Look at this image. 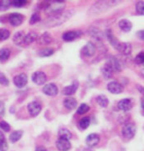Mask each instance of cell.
Listing matches in <instances>:
<instances>
[{
	"label": "cell",
	"instance_id": "cell-5",
	"mask_svg": "<svg viewBox=\"0 0 144 151\" xmlns=\"http://www.w3.org/2000/svg\"><path fill=\"white\" fill-rule=\"evenodd\" d=\"M41 111H42V105L38 101H32V103L28 104V112H29L31 116H33V117L37 116Z\"/></svg>",
	"mask_w": 144,
	"mask_h": 151
},
{
	"label": "cell",
	"instance_id": "cell-25",
	"mask_svg": "<svg viewBox=\"0 0 144 151\" xmlns=\"http://www.w3.org/2000/svg\"><path fill=\"white\" fill-rule=\"evenodd\" d=\"M101 72H102V75L105 76L106 78H112V77H113L114 71L112 70V68H110V67L106 63V64L104 65V68L101 69Z\"/></svg>",
	"mask_w": 144,
	"mask_h": 151
},
{
	"label": "cell",
	"instance_id": "cell-28",
	"mask_svg": "<svg viewBox=\"0 0 144 151\" xmlns=\"http://www.w3.org/2000/svg\"><path fill=\"white\" fill-rule=\"evenodd\" d=\"M89 34H90L91 36H94L95 38H97V40H102V34H101L100 31L97 29V28H90V29H89Z\"/></svg>",
	"mask_w": 144,
	"mask_h": 151
},
{
	"label": "cell",
	"instance_id": "cell-16",
	"mask_svg": "<svg viewBox=\"0 0 144 151\" xmlns=\"http://www.w3.org/2000/svg\"><path fill=\"white\" fill-rule=\"evenodd\" d=\"M23 20H24V16H21L20 14H11V15L9 16V22H10V24L14 26L20 25V24L23 23Z\"/></svg>",
	"mask_w": 144,
	"mask_h": 151
},
{
	"label": "cell",
	"instance_id": "cell-6",
	"mask_svg": "<svg viewBox=\"0 0 144 151\" xmlns=\"http://www.w3.org/2000/svg\"><path fill=\"white\" fill-rule=\"evenodd\" d=\"M82 55L85 57H92L95 53H96V46H95L94 43L89 42L87 44L83 46V49L81 50Z\"/></svg>",
	"mask_w": 144,
	"mask_h": 151
},
{
	"label": "cell",
	"instance_id": "cell-31",
	"mask_svg": "<svg viewBox=\"0 0 144 151\" xmlns=\"http://www.w3.org/2000/svg\"><path fill=\"white\" fill-rule=\"evenodd\" d=\"M89 124H90V119L89 117H83L79 122V126H80L81 130H86L88 126H89Z\"/></svg>",
	"mask_w": 144,
	"mask_h": 151
},
{
	"label": "cell",
	"instance_id": "cell-41",
	"mask_svg": "<svg viewBox=\"0 0 144 151\" xmlns=\"http://www.w3.org/2000/svg\"><path fill=\"white\" fill-rule=\"evenodd\" d=\"M0 83H1L2 86H8V85H9V80H8V78H7L6 76L4 75L2 72H0Z\"/></svg>",
	"mask_w": 144,
	"mask_h": 151
},
{
	"label": "cell",
	"instance_id": "cell-34",
	"mask_svg": "<svg viewBox=\"0 0 144 151\" xmlns=\"http://www.w3.org/2000/svg\"><path fill=\"white\" fill-rule=\"evenodd\" d=\"M88 111H89V106H88L87 104H81L80 106H79V108H78V111H77V113L78 114H85L87 113Z\"/></svg>",
	"mask_w": 144,
	"mask_h": 151
},
{
	"label": "cell",
	"instance_id": "cell-7",
	"mask_svg": "<svg viewBox=\"0 0 144 151\" xmlns=\"http://www.w3.org/2000/svg\"><path fill=\"white\" fill-rule=\"evenodd\" d=\"M14 83L18 88H24L26 85H27V76L25 73H20V75L16 76L14 78Z\"/></svg>",
	"mask_w": 144,
	"mask_h": 151
},
{
	"label": "cell",
	"instance_id": "cell-12",
	"mask_svg": "<svg viewBox=\"0 0 144 151\" xmlns=\"http://www.w3.org/2000/svg\"><path fill=\"white\" fill-rule=\"evenodd\" d=\"M32 79H33V81L35 82L36 85H43L46 81V76L42 71H37V72H35L33 75Z\"/></svg>",
	"mask_w": 144,
	"mask_h": 151
},
{
	"label": "cell",
	"instance_id": "cell-11",
	"mask_svg": "<svg viewBox=\"0 0 144 151\" xmlns=\"http://www.w3.org/2000/svg\"><path fill=\"white\" fill-rule=\"evenodd\" d=\"M107 89L112 94H120L123 91V86L120 83H118L117 81H112L107 85Z\"/></svg>",
	"mask_w": 144,
	"mask_h": 151
},
{
	"label": "cell",
	"instance_id": "cell-32",
	"mask_svg": "<svg viewBox=\"0 0 144 151\" xmlns=\"http://www.w3.org/2000/svg\"><path fill=\"white\" fill-rule=\"evenodd\" d=\"M41 43H43V44H49L52 42V36H51L49 33H44L43 35L41 36Z\"/></svg>",
	"mask_w": 144,
	"mask_h": 151
},
{
	"label": "cell",
	"instance_id": "cell-43",
	"mask_svg": "<svg viewBox=\"0 0 144 151\" xmlns=\"http://www.w3.org/2000/svg\"><path fill=\"white\" fill-rule=\"evenodd\" d=\"M138 36L141 38V40H143V41H144V31L138 32Z\"/></svg>",
	"mask_w": 144,
	"mask_h": 151
},
{
	"label": "cell",
	"instance_id": "cell-24",
	"mask_svg": "<svg viewBox=\"0 0 144 151\" xmlns=\"http://www.w3.org/2000/svg\"><path fill=\"white\" fill-rule=\"evenodd\" d=\"M24 34L21 33V32H18V33H16L15 35H14V43L17 45H21L23 44V42H24Z\"/></svg>",
	"mask_w": 144,
	"mask_h": 151
},
{
	"label": "cell",
	"instance_id": "cell-26",
	"mask_svg": "<svg viewBox=\"0 0 144 151\" xmlns=\"http://www.w3.org/2000/svg\"><path fill=\"white\" fill-rule=\"evenodd\" d=\"M59 137L61 139L70 140V139L72 138V134H71V132H70L69 130H67V129H61V130L59 131Z\"/></svg>",
	"mask_w": 144,
	"mask_h": 151
},
{
	"label": "cell",
	"instance_id": "cell-47",
	"mask_svg": "<svg viewBox=\"0 0 144 151\" xmlns=\"http://www.w3.org/2000/svg\"><path fill=\"white\" fill-rule=\"evenodd\" d=\"M83 151H92V150H90V149H86V150H83Z\"/></svg>",
	"mask_w": 144,
	"mask_h": 151
},
{
	"label": "cell",
	"instance_id": "cell-19",
	"mask_svg": "<svg viewBox=\"0 0 144 151\" xmlns=\"http://www.w3.org/2000/svg\"><path fill=\"white\" fill-rule=\"evenodd\" d=\"M36 38H37V34L34 33V32H31V33H28L24 37V43L25 44H31V43L36 41Z\"/></svg>",
	"mask_w": 144,
	"mask_h": 151
},
{
	"label": "cell",
	"instance_id": "cell-2",
	"mask_svg": "<svg viewBox=\"0 0 144 151\" xmlns=\"http://www.w3.org/2000/svg\"><path fill=\"white\" fill-rule=\"evenodd\" d=\"M73 15V13L69 10V12H63L62 14H60V15H57V16H53V17H51L50 20L49 22H46L45 23V25L46 26H57V25H60V24H62L64 23L65 20H68V19L71 17Z\"/></svg>",
	"mask_w": 144,
	"mask_h": 151
},
{
	"label": "cell",
	"instance_id": "cell-21",
	"mask_svg": "<svg viewBox=\"0 0 144 151\" xmlns=\"http://www.w3.org/2000/svg\"><path fill=\"white\" fill-rule=\"evenodd\" d=\"M64 106L68 109H75L77 106V101L75 98H65L64 99Z\"/></svg>",
	"mask_w": 144,
	"mask_h": 151
},
{
	"label": "cell",
	"instance_id": "cell-9",
	"mask_svg": "<svg viewBox=\"0 0 144 151\" xmlns=\"http://www.w3.org/2000/svg\"><path fill=\"white\" fill-rule=\"evenodd\" d=\"M116 50L119 51L124 55H130L132 52V45L130 43H126V42H123V43L119 42L117 47H116Z\"/></svg>",
	"mask_w": 144,
	"mask_h": 151
},
{
	"label": "cell",
	"instance_id": "cell-14",
	"mask_svg": "<svg viewBox=\"0 0 144 151\" xmlns=\"http://www.w3.org/2000/svg\"><path fill=\"white\" fill-rule=\"evenodd\" d=\"M99 135L98 134H96V133H91V134H89L86 139V143H87L88 147H95V145H97L99 143Z\"/></svg>",
	"mask_w": 144,
	"mask_h": 151
},
{
	"label": "cell",
	"instance_id": "cell-35",
	"mask_svg": "<svg viewBox=\"0 0 144 151\" xmlns=\"http://www.w3.org/2000/svg\"><path fill=\"white\" fill-rule=\"evenodd\" d=\"M136 12L140 15H144V2L143 1H138L136 4Z\"/></svg>",
	"mask_w": 144,
	"mask_h": 151
},
{
	"label": "cell",
	"instance_id": "cell-29",
	"mask_svg": "<svg viewBox=\"0 0 144 151\" xmlns=\"http://www.w3.org/2000/svg\"><path fill=\"white\" fill-rule=\"evenodd\" d=\"M21 135H23V131H15L10 134V141L15 143V142H17L19 139L21 138Z\"/></svg>",
	"mask_w": 144,
	"mask_h": 151
},
{
	"label": "cell",
	"instance_id": "cell-44",
	"mask_svg": "<svg viewBox=\"0 0 144 151\" xmlns=\"http://www.w3.org/2000/svg\"><path fill=\"white\" fill-rule=\"evenodd\" d=\"M35 151H47L44 147H37L36 149H35Z\"/></svg>",
	"mask_w": 144,
	"mask_h": 151
},
{
	"label": "cell",
	"instance_id": "cell-45",
	"mask_svg": "<svg viewBox=\"0 0 144 151\" xmlns=\"http://www.w3.org/2000/svg\"><path fill=\"white\" fill-rule=\"evenodd\" d=\"M138 89L140 90V91H141V93H142V94L144 95V88L142 87V86H138Z\"/></svg>",
	"mask_w": 144,
	"mask_h": 151
},
{
	"label": "cell",
	"instance_id": "cell-39",
	"mask_svg": "<svg viewBox=\"0 0 144 151\" xmlns=\"http://www.w3.org/2000/svg\"><path fill=\"white\" fill-rule=\"evenodd\" d=\"M0 129L2 130V131H5V132H9V130H10V125L5 122V121H0Z\"/></svg>",
	"mask_w": 144,
	"mask_h": 151
},
{
	"label": "cell",
	"instance_id": "cell-33",
	"mask_svg": "<svg viewBox=\"0 0 144 151\" xmlns=\"http://www.w3.org/2000/svg\"><path fill=\"white\" fill-rule=\"evenodd\" d=\"M10 35V32L8 29H5V28H1L0 29V41H5L7 38L9 37Z\"/></svg>",
	"mask_w": 144,
	"mask_h": 151
},
{
	"label": "cell",
	"instance_id": "cell-22",
	"mask_svg": "<svg viewBox=\"0 0 144 151\" xmlns=\"http://www.w3.org/2000/svg\"><path fill=\"white\" fill-rule=\"evenodd\" d=\"M96 101H97V103H98V105H99V106H101V107L108 106V98H107L106 96H104V95H99V96H97Z\"/></svg>",
	"mask_w": 144,
	"mask_h": 151
},
{
	"label": "cell",
	"instance_id": "cell-23",
	"mask_svg": "<svg viewBox=\"0 0 144 151\" xmlns=\"http://www.w3.org/2000/svg\"><path fill=\"white\" fill-rule=\"evenodd\" d=\"M10 57V51L8 49H1L0 50V62H5Z\"/></svg>",
	"mask_w": 144,
	"mask_h": 151
},
{
	"label": "cell",
	"instance_id": "cell-37",
	"mask_svg": "<svg viewBox=\"0 0 144 151\" xmlns=\"http://www.w3.org/2000/svg\"><path fill=\"white\" fill-rule=\"evenodd\" d=\"M39 19H41V17H39V14H33V16L31 17V20H29V24L31 25H34V24H36V23H38L39 22Z\"/></svg>",
	"mask_w": 144,
	"mask_h": 151
},
{
	"label": "cell",
	"instance_id": "cell-27",
	"mask_svg": "<svg viewBox=\"0 0 144 151\" xmlns=\"http://www.w3.org/2000/svg\"><path fill=\"white\" fill-rule=\"evenodd\" d=\"M8 150V145H7L6 138L2 133L0 132V151H7Z\"/></svg>",
	"mask_w": 144,
	"mask_h": 151
},
{
	"label": "cell",
	"instance_id": "cell-8",
	"mask_svg": "<svg viewBox=\"0 0 144 151\" xmlns=\"http://www.w3.org/2000/svg\"><path fill=\"white\" fill-rule=\"evenodd\" d=\"M117 107H118L119 111H123V112H128L132 107H133V103H132L131 99L125 98V99H122V101H118Z\"/></svg>",
	"mask_w": 144,
	"mask_h": 151
},
{
	"label": "cell",
	"instance_id": "cell-20",
	"mask_svg": "<svg viewBox=\"0 0 144 151\" xmlns=\"http://www.w3.org/2000/svg\"><path fill=\"white\" fill-rule=\"evenodd\" d=\"M106 35H107V38H108V41H109V43L113 45L114 47L116 49L117 47V45H118V41L116 40V37L113 35V33H112V31L110 29H108V31L106 32Z\"/></svg>",
	"mask_w": 144,
	"mask_h": 151
},
{
	"label": "cell",
	"instance_id": "cell-18",
	"mask_svg": "<svg viewBox=\"0 0 144 151\" xmlns=\"http://www.w3.org/2000/svg\"><path fill=\"white\" fill-rule=\"evenodd\" d=\"M119 28L124 32H130L132 29V23L127 19H122L118 23Z\"/></svg>",
	"mask_w": 144,
	"mask_h": 151
},
{
	"label": "cell",
	"instance_id": "cell-15",
	"mask_svg": "<svg viewBox=\"0 0 144 151\" xmlns=\"http://www.w3.org/2000/svg\"><path fill=\"white\" fill-rule=\"evenodd\" d=\"M43 93L47 96H55L57 94V87L54 83H47L44 86Z\"/></svg>",
	"mask_w": 144,
	"mask_h": 151
},
{
	"label": "cell",
	"instance_id": "cell-4",
	"mask_svg": "<svg viewBox=\"0 0 144 151\" xmlns=\"http://www.w3.org/2000/svg\"><path fill=\"white\" fill-rule=\"evenodd\" d=\"M107 64L112 68L113 71H116V72H119V71H122V69H123L120 61H119L117 58H115V57L109 58V59H108V61H107Z\"/></svg>",
	"mask_w": 144,
	"mask_h": 151
},
{
	"label": "cell",
	"instance_id": "cell-40",
	"mask_svg": "<svg viewBox=\"0 0 144 151\" xmlns=\"http://www.w3.org/2000/svg\"><path fill=\"white\" fill-rule=\"evenodd\" d=\"M135 62L138 64H144V52L138 53V55L135 57Z\"/></svg>",
	"mask_w": 144,
	"mask_h": 151
},
{
	"label": "cell",
	"instance_id": "cell-3",
	"mask_svg": "<svg viewBox=\"0 0 144 151\" xmlns=\"http://www.w3.org/2000/svg\"><path fill=\"white\" fill-rule=\"evenodd\" d=\"M122 133H123V137L126 139H133L135 133H136V126L134 123H127L123 126V130H122Z\"/></svg>",
	"mask_w": 144,
	"mask_h": 151
},
{
	"label": "cell",
	"instance_id": "cell-1",
	"mask_svg": "<svg viewBox=\"0 0 144 151\" xmlns=\"http://www.w3.org/2000/svg\"><path fill=\"white\" fill-rule=\"evenodd\" d=\"M64 9V1H47V7L45 9L46 14L53 17L63 13Z\"/></svg>",
	"mask_w": 144,
	"mask_h": 151
},
{
	"label": "cell",
	"instance_id": "cell-38",
	"mask_svg": "<svg viewBox=\"0 0 144 151\" xmlns=\"http://www.w3.org/2000/svg\"><path fill=\"white\" fill-rule=\"evenodd\" d=\"M26 4H27L26 0H14V1H11V6L15 7H23L25 6Z\"/></svg>",
	"mask_w": 144,
	"mask_h": 151
},
{
	"label": "cell",
	"instance_id": "cell-36",
	"mask_svg": "<svg viewBox=\"0 0 144 151\" xmlns=\"http://www.w3.org/2000/svg\"><path fill=\"white\" fill-rule=\"evenodd\" d=\"M9 6H11V1H8V0L0 1V9L1 10H6L7 8H9Z\"/></svg>",
	"mask_w": 144,
	"mask_h": 151
},
{
	"label": "cell",
	"instance_id": "cell-46",
	"mask_svg": "<svg viewBox=\"0 0 144 151\" xmlns=\"http://www.w3.org/2000/svg\"><path fill=\"white\" fill-rule=\"evenodd\" d=\"M141 106H142V109L144 111V97L142 98V101H141Z\"/></svg>",
	"mask_w": 144,
	"mask_h": 151
},
{
	"label": "cell",
	"instance_id": "cell-30",
	"mask_svg": "<svg viewBox=\"0 0 144 151\" xmlns=\"http://www.w3.org/2000/svg\"><path fill=\"white\" fill-rule=\"evenodd\" d=\"M54 53V50L53 49H51V47H45L43 50L39 51V57H50Z\"/></svg>",
	"mask_w": 144,
	"mask_h": 151
},
{
	"label": "cell",
	"instance_id": "cell-13",
	"mask_svg": "<svg viewBox=\"0 0 144 151\" xmlns=\"http://www.w3.org/2000/svg\"><path fill=\"white\" fill-rule=\"evenodd\" d=\"M71 147V143H70L69 140L67 139H59L57 141V148L60 151H68Z\"/></svg>",
	"mask_w": 144,
	"mask_h": 151
},
{
	"label": "cell",
	"instance_id": "cell-49",
	"mask_svg": "<svg viewBox=\"0 0 144 151\" xmlns=\"http://www.w3.org/2000/svg\"><path fill=\"white\" fill-rule=\"evenodd\" d=\"M143 65H144V64H143Z\"/></svg>",
	"mask_w": 144,
	"mask_h": 151
},
{
	"label": "cell",
	"instance_id": "cell-48",
	"mask_svg": "<svg viewBox=\"0 0 144 151\" xmlns=\"http://www.w3.org/2000/svg\"><path fill=\"white\" fill-rule=\"evenodd\" d=\"M142 76L144 77V70H142Z\"/></svg>",
	"mask_w": 144,
	"mask_h": 151
},
{
	"label": "cell",
	"instance_id": "cell-42",
	"mask_svg": "<svg viewBox=\"0 0 144 151\" xmlns=\"http://www.w3.org/2000/svg\"><path fill=\"white\" fill-rule=\"evenodd\" d=\"M4 113H5V105L2 101H0V116H2Z\"/></svg>",
	"mask_w": 144,
	"mask_h": 151
},
{
	"label": "cell",
	"instance_id": "cell-10",
	"mask_svg": "<svg viewBox=\"0 0 144 151\" xmlns=\"http://www.w3.org/2000/svg\"><path fill=\"white\" fill-rule=\"evenodd\" d=\"M81 34L82 33L80 31H69L63 34V40L67 42H71V41L77 40L79 36H81Z\"/></svg>",
	"mask_w": 144,
	"mask_h": 151
},
{
	"label": "cell",
	"instance_id": "cell-17",
	"mask_svg": "<svg viewBox=\"0 0 144 151\" xmlns=\"http://www.w3.org/2000/svg\"><path fill=\"white\" fill-rule=\"evenodd\" d=\"M78 86H79V83L78 81H75L72 85H70L68 87H65V88H63V94L64 95H72L75 94V91H77V89H78Z\"/></svg>",
	"mask_w": 144,
	"mask_h": 151
}]
</instances>
